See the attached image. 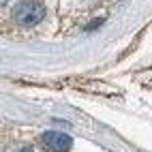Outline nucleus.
Wrapping results in <instances>:
<instances>
[{"instance_id": "obj_1", "label": "nucleus", "mask_w": 152, "mask_h": 152, "mask_svg": "<svg viewBox=\"0 0 152 152\" xmlns=\"http://www.w3.org/2000/svg\"><path fill=\"white\" fill-rule=\"evenodd\" d=\"M13 17H15V22L22 24V26H37L45 17V9H43L41 2H37V0H22V2L13 9Z\"/></svg>"}, {"instance_id": "obj_3", "label": "nucleus", "mask_w": 152, "mask_h": 152, "mask_svg": "<svg viewBox=\"0 0 152 152\" xmlns=\"http://www.w3.org/2000/svg\"><path fill=\"white\" fill-rule=\"evenodd\" d=\"M19 152H34V150H32V148H22Z\"/></svg>"}, {"instance_id": "obj_2", "label": "nucleus", "mask_w": 152, "mask_h": 152, "mask_svg": "<svg viewBox=\"0 0 152 152\" xmlns=\"http://www.w3.org/2000/svg\"><path fill=\"white\" fill-rule=\"evenodd\" d=\"M41 141L49 152H69L73 146V139L62 131H45L41 135Z\"/></svg>"}, {"instance_id": "obj_4", "label": "nucleus", "mask_w": 152, "mask_h": 152, "mask_svg": "<svg viewBox=\"0 0 152 152\" xmlns=\"http://www.w3.org/2000/svg\"><path fill=\"white\" fill-rule=\"evenodd\" d=\"M4 2H7V0H0V4H4Z\"/></svg>"}]
</instances>
